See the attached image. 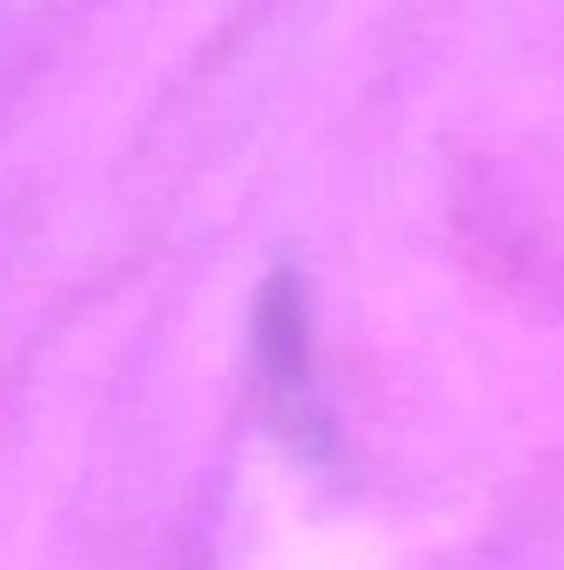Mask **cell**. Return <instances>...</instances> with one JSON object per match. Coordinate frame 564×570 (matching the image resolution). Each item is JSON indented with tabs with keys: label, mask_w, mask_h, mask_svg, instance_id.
Returning <instances> with one entry per match:
<instances>
[{
	"label": "cell",
	"mask_w": 564,
	"mask_h": 570,
	"mask_svg": "<svg viewBox=\"0 0 564 570\" xmlns=\"http://www.w3.org/2000/svg\"><path fill=\"white\" fill-rule=\"evenodd\" d=\"M255 355H260V382L271 410L310 432L316 421V387H310V333H305V299L294 277H271L255 311Z\"/></svg>",
	"instance_id": "1"
}]
</instances>
